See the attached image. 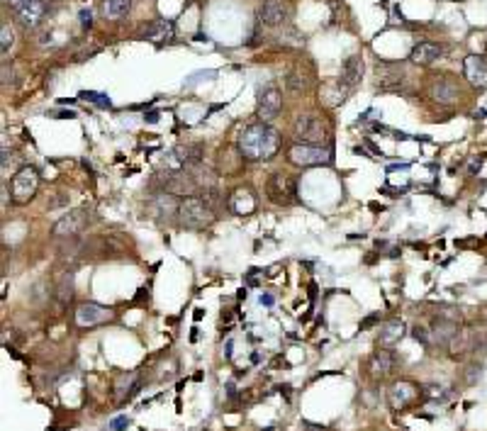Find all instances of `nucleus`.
<instances>
[{
  "label": "nucleus",
  "instance_id": "nucleus-1",
  "mask_svg": "<svg viewBox=\"0 0 487 431\" xmlns=\"http://www.w3.org/2000/svg\"><path fill=\"white\" fill-rule=\"evenodd\" d=\"M239 149L249 161H268L280 149V134L266 122L249 124L239 134Z\"/></svg>",
  "mask_w": 487,
  "mask_h": 431
},
{
  "label": "nucleus",
  "instance_id": "nucleus-2",
  "mask_svg": "<svg viewBox=\"0 0 487 431\" xmlns=\"http://www.w3.org/2000/svg\"><path fill=\"white\" fill-rule=\"evenodd\" d=\"M178 222L180 227H188V229H200V227L210 224L212 220V207L202 198H185L178 205Z\"/></svg>",
  "mask_w": 487,
  "mask_h": 431
},
{
  "label": "nucleus",
  "instance_id": "nucleus-3",
  "mask_svg": "<svg viewBox=\"0 0 487 431\" xmlns=\"http://www.w3.org/2000/svg\"><path fill=\"white\" fill-rule=\"evenodd\" d=\"M287 156H290L292 164L303 166V169L332 164V149L322 146V144H292Z\"/></svg>",
  "mask_w": 487,
  "mask_h": 431
},
{
  "label": "nucleus",
  "instance_id": "nucleus-4",
  "mask_svg": "<svg viewBox=\"0 0 487 431\" xmlns=\"http://www.w3.org/2000/svg\"><path fill=\"white\" fill-rule=\"evenodd\" d=\"M327 137V124L319 115L305 113L295 119V139L298 144H322Z\"/></svg>",
  "mask_w": 487,
  "mask_h": 431
},
{
  "label": "nucleus",
  "instance_id": "nucleus-5",
  "mask_svg": "<svg viewBox=\"0 0 487 431\" xmlns=\"http://www.w3.org/2000/svg\"><path fill=\"white\" fill-rule=\"evenodd\" d=\"M37 188H39V171L35 166H25L15 173L12 178V198L17 202H27L35 198Z\"/></svg>",
  "mask_w": 487,
  "mask_h": 431
},
{
  "label": "nucleus",
  "instance_id": "nucleus-6",
  "mask_svg": "<svg viewBox=\"0 0 487 431\" xmlns=\"http://www.w3.org/2000/svg\"><path fill=\"white\" fill-rule=\"evenodd\" d=\"M361 76H363V57H359V54H354V57H349L344 61V66H341V73H338V81H336V88H338V95H341V100L349 95L351 90H354L356 86H359Z\"/></svg>",
  "mask_w": 487,
  "mask_h": 431
},
{
  "label": "nucleus",
  "instance_id": "nucleus-7",
  "mask_svg": "<svg viewBox=\"0 0 487 431\" xmlns=\"http://www.w3.org/2000/svg\"><path fill=\"white\" fill-rule=\"evenodd\" d=\"M295 180L290 175H283V173H273L268 178V198L278 205H290L295 200Z\"/></svg>",
  "mask_w": 487,
  "mask_h": 431
},
{
  "label": "nucleus",
  "instance_id": "nucleus-8",
  "mask_svg": "<svg viewBox=\"0 0 487 431\" xmlns=\"http://www.w3.org/2000/svg\"><path fill=\"white\" fill-rule=\"evenodd\" d=\"M283 108V100H280V90L273 86H268L266 90L258 93V100H256V115L261 122H271V119L278 117Z\"/></svg>",
  "mask_w": 487,
  "mask_h": 431
},
{
  "label": "nucleus",
  "instance_id": "nucleus-9",
  "mask_svg": "<svg viewBox=\"0 0 487 431\" xmlns=\"http://www.w3.org/2000/svg\"><path fill=\"white\" fill-rule=\"evenodd\" d=\"M15 15L22 27L32 30V27L39 25L41 17H44V0H20L15 6Z\"/></svg>",
  "mask_w": 487,
  "mask_h": 431
},
{
  "label": "nucleus",
  "instance_id": "nucleus-10",
  "mask_svg": "<svg viewBox=\"0 0 487 431\" xmlns=\"http://www.w3.org/2000/svg\"><path fill=\"white\" fill-rule=\"evenodd\" d=\"M88 224V212L86 210H71L54 224V234L57 236H76Z\"/></svg>",
  "mask_w": 487,
  "mask_h": 431
},
{
  "label": "nucleus",
  "instance_id": "nucleus-11",
  "mask_svg": "<svg viewBox=\"0 0 487 431\" xmlns=\"http://www.w3.org/2000/svg\"><path fill=\"white\" fill-rule=\"evenodd\" d=\"M443 57V46L436 41H417L410 52V61H414L417 66H429V64L439 61Z\"/></svg>",
  "mask_w": 487,
  "mask_h": 431
},
{
  "label": "nucleus",
  "instance_id": "nucleus-12",
  "mask_svg": "<svg viewBox=\"0 0 487 431\" xmlns=\"http://www.w3.org/2000/svg\"><path fill=\"white\" fill-rule=\"evenodd\" d=\"M110 319V309L100 307L95 303H83L81 307L76 309V322L78 327H97V324H105Z\"/></svg>",
  "mask_w": 487,
  "mask_h": 431
},
{
  "label": "nucleus",
  "instance_id": "nucleus-13",
  "mask_svg": "<svg viewBox=\"0 0 487 431\" xmlns=\"http://www.w3.org/2000/svg\"><path fill=\"white\" fill-rule=\"evenodd\" d=\"M429 334H431V341H434V344L448 346L453 336L458 334V322H453V319H446V317H439V314H436V317L431 319Z\"/></svg>",
  "mask_w": 487,
  "mask_h": 431
},
{
  "label": "nucleus",
  "instance_id": "nucleus-14",
  "mask_svg": "<svg viewBox=\"0 0 487 431\" xmlns=\"http://www.w3.org/2000/svg\"><path fill=\"white\" fill-rule=\"evenodd\" d=\"M477 334L470 332V329H458V334L451 339V344H448V351H451L453 358H463V356L468 354H475L477 351Z\"/></svg>",
  "mask_w": 487,
  "mask_h": 431
},
{
  "label": "nucleus",
  "instance_id": "nucleus-15",
  "mask_svg": "<svg viewBox=\"0 0 487 431\" xmlns=\"http://www.w3.org/2000/svg\"><path fill=\"white\" fill-rule=\"evenodd\" d=\"M466 76L470 81L472 88H487V59L477 57V54H470L466 59Z\"/></svg>",
  "mask_w": 487,
  "mask_h": 431
},
{
  "label": "nucleus",
  "instance_id": "nucleus-16",
  "mask_svg": "<svg viewBox=\"0 0 487 431\" xmlns=\"http://www.w3.org/2000/svg\"><path fill=\"white\" fill-rule=\"evenodd\" d=\"M258 20L268 27H278L287 20V8L283 6L280 0H266V3L258 8Z\"/></svg>",
  "mask_w": 487,
  "mask_h": 431
},
{
  "label": "nucleus",
  "instance_id": "nucleus-17",
  "mask_svg": "<svg viewBox=\"0 0 487 431\" xmlns=\"http://www.w3.org/2000/svg\"><path fill=\"white\" fill-rule=\"evenodd\" d=\"M173 37H175L173 22H169V20L151 22V25L142 32V39L151 41V44H166V41H171Z\"/></svg>",
  "mask_w": 487,
  "mask_h": 431
},
{
  "label": "nucleus",
  "instance_id": "nucleus-18",
  "mask_svg": "<svg viewBox=\"0 0 487 431\" xmlns=\"http://www.w3.org/2000/svg\"><path fill=\"white\" fill-rule=\"evenodd\" d=\"M405 322L402 319H388V322H383L380 324V329H378V341L383 346H392V344H397V341L405 336Z\"/></svg>",
  "mask_w": 487,
  "mask_h": 431
},
{
  "label": "nucleus",
  "instance_id": "nucleus-19",
  "mask_svg": "<svg viewBox=\"0 0 487 431\" xmlns=\"http://www.w3.org/2000/svg\"><path fill=\"white\" fill-rule=\"evenodd\" d=\"M173 159L178 161V166L183 169H195V166H200L202 161V149L198 144H180L173 149Z\"/></svg>",
  "mask_w": 487,
  "mask_h": 431
},
{
  "label": "nucleus",
  "instance_id": "nucleus-20",
  "mask_svg": "<svg viewBox=\"0 0 487 431\" xmlns=\"http://www.w3.org/2000/svg\"><path fill=\"white\" fill-rule=\"evenodd\" d=\"M414 397H417V387L412 383H407V380H400L390 390V405L395 407V410H405Z\"/></svg>",
  "mask_w": 487,
  "mask_h": 431
},
{
  "label": "nucleus",
  "instance_id": "nucleus-21",
  "mask_svg": "<svg viewBox=\"0 0 487 431\" xmlns=\"http://www.w3.org/2000/svg\"><path fill=\"white\" fill-rule=\"evenodd\" d=\"M429 93H431V98H434L436 103H453V100L458 98L456 83L448 81V78H436V81L431 83Z\"/></svg>",
  "mask_w": 487,
  "mask_h": 431
},
{
  "label": "nucleus",
  "instance_id": "nucleus-22",
  "mask_svg": "<svg viewBox=\"0 0 487 431\" xmlns=\"http://www.w3.org/2000/svg\"><path fill=\"white\" fill-rule=\"evenodd\" d=\"M392 365H395V358H392V354L388 349H380L370 356V373L373 375H388L392 370Z\"/></svg>",
  "mask_w": 487,
  "mask_h": 431
},
{
  "label": "nucleus",
  "instance_id": "nucleus-23",
  "mask_svg": "<svg viewBox=\"0 0 487 431\" xmlns=\"http://www.w3.org/2000/svg\"><path fill=\"white\" fill-rule=\"evenodd\" d=\"M139 390V380H137V375L134 373H127V375H122V378L117 380V402H124V400H132L134 397V392Z\"/></svg>",
  "mask_w": 487,
  "mask_h": 431
},
{
  "label": "nucleus",
  "instance_id": "nucleus-24",
  "mask_svg": "<svg viewBox=\"0 0 487 431\" xmlns=\"http://www.w3.org/2000/svg\"><path fill=\"white\" fill-rule=\"evenodd\" d=\"M129 10H132V0H105V6H103L105 17H110V20H120V17H124Z\"/></svg>",
  "mask_w": 487,
  "mask_h": 431
},
{
  "label": "nucleus",
  "instance_id": "nucleus-25",
  "mask_svg": "<svg viewBox=\"0 0 487 431\" xmlns=\"http://www.w3.org/2000/svg\"><path fill=\"white\" fill-rule=\"evenodd\" d=\"M424 397L429 402H446L451 397V387L443 385H426L424 387Z\"/></svg>",
  "mask_w": 487,
  "mask_h": 431
},
{
  "label": "nucleus",
  "instance_id": "nucleus-26",
  "mask_svg": "<svg viewBox=\"0 0 487 431\" xmlns=\"http://www.w3.org/2000/svg\"><path fill=\"white\" fill-rule=\"evenodd\" d=\"M59 300H61L64 305L66 303H71V298H73V276L71 273H66V276L59 280Z\"/></svg>",
  "mask_w": 487,
  "mask_h": 431
},
{
  "label": "nucleus",
  "instance_id": "nucleus-27",
  "mask_svg": "<svg viewBox=\"0 0 487 431\" xmlns=\"http://www.w3.org/2000/svg\"><path fill=\"white\" fill-rule=\"evenodd\" d=\"M12 44H15V35H12L10 25H3V30H0V52L8 54L12 49Z\"/></svg>",
  "mask_w": 487,
  "mask_h": 431
},
{
  "label": "nucleus",
  "instance_id": "nucleus-28",
  "mask_svg": "<svg viewBox=\"0 0 487 431\" xmlns=\"http://www.w3.org/2000/svg\"><path fill=\"white\" fill-rule=\"evenodd\" d=\"M436 314H439V317L453 319V322H461V309H458V307H451V305H439Z\"/></svg>",
  "mask_w": 487,
  "mask_h": 431
},
{
  "label": "nucleus",
  "instance_id": "nucleus-29",
  "mask_svg": "<svg viewBox=\"0 0 487 431\" xmlns=\"http://www.w3.org/2000/svg\"><path fill=\"white\" fill-rule=\"evenodd\" d=\"M83 100H90V103L100 105V108H110V98L108 95H100V93H81Z\"/></svg>",
  "mask_w": 487,
  "mask_h": 431
},
{
  "label": "nucleus",
  "instance_id": "nucleus-30",
  "mask_svg": "<svg viewBox=\"0 0 487 431\" xmlns=\"http://www.w3.org/2000/svg\"><path fill=\"white\" fill-rule=\"evenodd\" d=\"M468 373H470V375H468V383H470V385H475L477 380L482 378V368H480V365H472V368L468 370Z\"/></svg>",
  "mask_w": 487,
  "mask_h": 431
},
{
  "label": "nucleus",
  "instance_id": "nucleus-31",
  "mask_svg": "<svg viewBox=\"0 0 487 431\" xmlns=\"http://www.w3.org/2000/svg\"><path fill=\"white\" fill-rule=\"evenodd\" d=\"M110 426H113L115 431H120V429H127V426H129V419H127V416H117V419H113V421H110Z\"/></svg>",
  "mask_w": 487,
  "mask_h": 431
},
{
  "label": "nucleus",
  "instance_id": "nucleus-32",
  "mask_svg": "<svg viewBox=\"0 0 487 431\" xmlns=\"http://www.w3.org/2000/svg\"><path fill=\"white\" fill-rule=\"evenodd\" d=\"M412 336H414L417 341H421V344H426V341L431 339V336H426V332H424L421 327H414V329H412Z\"/></svg>",
  "mask_w": 487,
  "mask_h": 431
},
{
  "label": "nucleus",
  "instance_id": "nucleus-33",
  "mask_svg": "<svg viewBox=\"0 0 487 431\" xmlns=\"http://www.w3.org/2000/svg\"><path fill=\"white\" fill-rule=\"evenodd\" d=\"M258 303L261 305H266V307H271L273 303H276V300H273V295H268V293H263L261 298H258Z\"/></svg>",
  "mask_w": 487,
  "mask_h": 431
},
{
  "label": "nucleus",
  "instance_id": "nucleus-34",
  "mask_svg": "<svg viewBox=\"0 0 487 431\" xmlns=\"http://www.w3.org/2000/svg\"><path fill=\"white\" fill-rule=\"evenodd\" d=\"M81 20H83V25H86V27H90V12L83 10V12H81Z\"/></svg>",
  "mask_w": 487,
  "mask_h": 431
},
{
  "label": "nucleus",
  "instance_id": "nucleus-35",
  "mask_svg": "<svg viewBox=\"0 0 487 431\" xmlns=\"http://www.w3.org/2000/svg\"><path fill=\"white\" fill-rule=\"evenodd\" d=\"M307 429L309 431H327V429H322V426H314V424H307Z\"/></svg>",
  "mask_w": 487,
  "mask_h": 431
}]
</instances>
